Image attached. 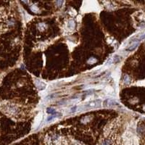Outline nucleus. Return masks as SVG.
Returning a JSON list of instances; mask_svg holds the SVG:
<instances>
[{"label":"nucleus","instance_id":"f257e3e1","mask_svg":"<svg viewBox=\"0 0 145 145\" xmlns=\"http://www.w3.org/2000/svg\"><path fill=\"white\" fill-rule=\"evenodd\" d=\"M116 104H117V102L115 101L112 100V99H107L104 102L103 105L104 107H110L112 105H116Z\"/></svg>","mask_w":145,"mask_h":145},{"label":"nucleus","instance_id":"f03ea898","mask_svg":"<svg viewBox=\"0 0 145 145\" xmlns=\"http://www.w3.org/2000/svg\"><path fill=\"white\" fill-rule=\"evenodd\" d=\"M99 100H96V101H92V102H89L87 104H86V107H89V108H94V107H98V103L97 102Z\"/></svg>","mask_w":145,"mask_h":145},{"label":"nucleus","instance_id":"7ed1b4c3","mask_svg":"<svg viewBox=\"0 0 145 145\" xmlns=\"http://www.w3.org/2000/svg\"><path fill=\"white\" fill-rule=\"evenodd\" d=\"M112 141L110 139H104L101 143V145H112Z\"/></svg>","mask_w":145,"mask_h":145},{"label":"nucleus","instance_id":"20e7f679","mask_svg":"<svg viewBox=\"0 0 145 145\" xmlns=\"http://www.w3.org/2000/svg\"><path fill=\"white\" fill-rule=\"evenodd\" d=\"M138 45H139L138 43H135V44H134L131 46H130L129 48H128V50H133L136 49V48L138 46Z\"/></svg>","mask_w":145,"mask_h":145},{"label":"nucleus","instance_id":"39448f33","mask_svg":"<svg viewBox=\"0 0 145 145\" xmlns=\"http://www.w3.org/2000/svg\"><path fill=\"white\" fill-rule=\"evenodd\" d=\"M62 3H63V0H57V1H56V4H57L59 7H61Z\"/></svg>","mask_w":145,"mask_h":145},{"label":"nucleus","instance_id":"423d86ee","mask_svg":"<svg viewBox=\"0 0 145 145\" xmlns=\"http://www.w3.org/2000/svg\"><path fill=\"white\" fill-rule=\"evenodd\" d=\"M47 112H48V113H50V114H51V113H53V114H54V112H55V110L49 108V109H47Z\"/></svg>","mask_w":145,"mask_h":145},{"label":"nucleus","instance_id":"0eeeda50","mask_svg":"<svg viewBox=\"0 0 145 145\" xmlns=\"http://www.w3.org/2000/svg\"><path fill=\"white\" fill-rule=\"evenodd\" d=\"M76 107H72V109L71 110V111H72V112H74V111L76 110Z\"/></svg>","mask_w":145,"mask_h":145}]
</instances>
